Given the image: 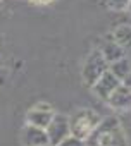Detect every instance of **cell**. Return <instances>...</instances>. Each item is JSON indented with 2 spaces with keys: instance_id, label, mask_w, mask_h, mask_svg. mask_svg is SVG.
Listing matches in <instances>:
<instances>
[{
  "instance_id": "1",
  "label": "cell",
  "mask_w": 131,
  "mask_h": 146,
  "mask_svg": "<svg viewBox=\"0 0 131 146\" xmlns=\"http://www.w3.org/2000/svg\"><path fill=\"white\" fill-rule=\"evenodd\" d=\"M86 146H128L126 134L117 117H102L100 124L85 141Z\"/></svg>"
},
{
  "instance_id": "2",
  "label": "cell",
  "mask_w": 131,
  "mask_h": 146,
  "mask_svg": "<svg viewBox=\"0 0 131 146\" xmlns=\"http://www.w3.org/2000/svg\"><path fill=\"white\" fill-rule=\"evenodd\" d=\"M102 117L90 108H81L78 112H74L69 117V131L73 137H78L81 141H86L90 137V134L95 131V127L100 124Z\"/></svg>"
},
{
  "instance_id": "3",
  "label": "cell",
  "mask_w": 131,
  "mask_h": 146,
  "mask_svg": "<svg viewBox=\"0 0 131 146\" xmlns=\"http://www.w3.org/2000/svg\"><path fill=\"white\" fill-rule=\"evenodd\" d=\"M107 70H109V64L104 58V55L100 53V50L98 48L92 50L88 53L85 64H83V72H81V74H83V81L92 88Z\"/></svg>"
},
{
  "instance_id": "4",
  "label": "cell",
  "mask_w": 131,
  "mask_h": 146,
  "mask_svg": "<svg viewBox=\"0 0 131 146\" xmlns=\"http://www.w3.org/2000/svg\"><path fill=\"white\" fill-rule=\"evenodd\" d=\"M45 132H47V137H48V144L50 146H57L66 137L71 136V131H69V117L68 115H62V113H53L50 124L45 129Z\"/></svg>"
},
{
  "instance_id": "5",
  "label": "cell",
  "mask_w": 131,
  "mask_h": 146,
  "mask_svg": "<svg viewBox=\"0 0 131 146\" xmlns=\"http://www.w3.org/2000/svg\"><path fill=\"white\" fill-rule=\"evenodd\" d=\"M53 110L50 105L47 103H38L35 107H31L26 112V124L33 125V127H40V129H47V125L50 124L52 117H53Z\"/></svg>"
},
{
  "instance_id": "6",
  "label": "cell",
  "mask_w": 131,
  "mask_h": 146,
  "mask_svg": "<svg viewBox=\"0 0 131 146\" xmlns=\"http://www.w3.org/2000/svg\"><path fill=\"white\" fill-rule=\"evenodd\" d=\"M21 143H23V146H47L48 137H47L45 129L24 124V127L21 131Z\"/></svg>"
},
{
  "instance_id": "7",
  "label": "cell",
  "mask_w": 131,
  "mask_h": 146,
  "mask_svg": "<svg viewBox=\"0 0 131 146\" xmlns=\"http://www.w3.org/2000/svg\"><path fill=\"white\" fill-rule=\"evenodd\" d=\"M105 102H107V105H109L110 108H114V110L128 112V110H131V91L126 90L122 84H119Z\"/></svg>"
},
{
  "instance_id": "8",
  "label": "cell",
  "mask_w": 131,
  "mask_h": 146,
  "mask_svg": "<svg viewBox=\"0 0 131 146\" xmlns=\"http://www.w3.org/2000/svg\"><path fill=\"white\" fill-rule=\"evenodd\" d=\"M119 84H121V81H119L117 78H114L110 72L107 70L105 74L92 86V90H93V93H95L100 100H107V98L112 95V91H114Z\"/></svg>"
},
{
  "instance_id": "9",
  "label": "cell",
  "mask_w": 131,
  "mask_h": 146,
  "mask_svg": "<svg viewBox=\"0 0 131 146\" xmlns=\"http://www.w3.org/2000/svg\"><path fill=\"white\" fill-rule=\"evenodd\" d=\"M112 40L122 48V52L126 53V57L131 53V26L129 24H122L117 26L112 33Z\"/></svg>"
},
{
  "instance_id": "10",
  "label": "cell",
  "mask_w": 131,
  "mask_h": 146,
  "mask_svg": "<svg viewBox=\"0 0 131 146\" xmlns=\"http://www.w3.org/2000/svg\"><path fill=\"white\" fill-rule=\"evenodd\" d=\"M98 50H100V53L104 55V58L107 60V64H112V62H116V60H119V58L126 57V53H124V52H122V48H121L114 40H112V36H110L109 40H105Z\"/></svg>"
},
{
  "instance_id": "11",
  "label": "cell",
  "mask_w": 131,
  "mask_h": 146,
  "mask_svg": "<svg viewBox=\"0 0 131 146\" xmlns=\"http://www.w3.org/2000/svg\"><path fill=\"white\" fill-rule=\"evenodd\" d=\"M109 72L114 78H117L119 81H122L126 76H129L131 74V64H129L128 57H122V58L109 64Z\"/></svg>"
},
{
  "instance_id": "12",
  "label": "cell",
  "mask_w": 131,
  "mask_h": 146,
  "mask_svg": "<svg viewBox=\"0 0 131 146\" xmlns=\"http://www.w3.org/2000/svg\"><path fill=\"white\" fill-rule=\"evenodd\" d=\"M104 4L112 11H126L129 0H104Z\"/></svg>"
},
{
  "instance_id": "13",
  "label": "cell",
  "mask_w": 131,
  "mask_h": 146,
  "mask_svg": "<svg viewBox=\"0 0 131 146\" xmlns=\"http://www.w3.org/2000/svg\"><path fill=\"white\" fill-rule=\"evenodd\" d=\"M9 76H11V70H9V65H7V62L4 60L2 53H0V86H2V84H5V83H7Z\"/></svg>"
},
{
  "instance_id": "14",
  "label": "cell",
  "mask_w": 131,
  "mask_h": 146,
  "mask_svg": "<svg viewBox=\"0 0 131 146\" xmlns=\"http://www.w3.org/2000/svg\"><path fill=\"white\" fill-rule=\"evenodd\" d=\"M57 146H86V143H85V141H81V139H78V137L69 136V137H66L62 143H59Z\"/></svg>"
},
{
  "instance_id": "15",
  "label": "cell",
  "mask_w": 131,
  "mask_h": 146,
  "mask_svg": "<svg viewBox=\"0 0 131 146\" xmlns=\"http://www.w3.org/2000/svg\"><path fill=\"white\" fill-rule=\"evenodd\" d=\"M121 84H122L126 90H129V91H131V74H129V76H126V78L121 81Z\"/></svg>"
},
{
  "instance_id": "16",
  "label": "cell",
  "mask_w": 131,
  "mask_h": 146,
  "mask_svg": "<svg viewBox=\"0 0 131 146\" xmlns=\"http://www.w3.org/2000/svg\"><path fill=\"white\" fill-rule=\"evenodd\" d=\"M33 4H36V5H45V4H50V2H53V0H31Z\"/></svg>"
},
{
  "instance_id": "17",
  "label": "cell",
  "mask_w": 131,
  "mask_h": 146,
  "mask_svg": "<svg viewBox=\"0 0 131 146\" xmlns=\"http://www.w3.org/2000/svg\"><path fill=\"white\" fill-rule=\"evenodd\" d=\"M126 11H129V12H131V0H129V4H128V9H126Z\"/></svg>"
},
{
  "instance_id": "18",
  "label": "cell",
  "mask_w": 131,
  "mask_h": 146,
  "mask_svg": "<svg viewBox=\"0 0 131 146\" xmlns=\"http://www.w3.org/2000/svg\"><path fill=\"white\" fill-rule=\"evenodd\" d=\"M128 60H129V64H131V53H129V55H128Z\"/></svg>"
},
{
  "instance_id": "19",
  "label": "cell",
  "mask_w": 131,
  "mask_h": 146,
  "mask_svg": "<svg viewBox=\"0 0 131 146\" xmlns=\"http://www.w3.org/2000/svg\"><path fill=\"white\" fill-rule=\"evenodd\" d=\"M47 146H50V144H47Z\"/></svg>"
},
{
  "instance_id": "20",
  "label": "cell",
  "mask_w": 131,
  "mask_h": 146,
  "mask_svg": "<svg viewBox=\"0 0 131 146\" xmlns=\"http://www.w3.org/2000/svg\"><path fill=\"white\" fill-rule=\"evenodd\" d=\"M0 2H2V0H0Z\"/></svg>"
}]
</instances>
